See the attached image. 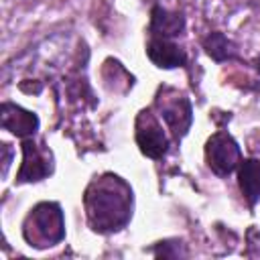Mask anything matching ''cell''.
<instances>
[{
	"label": "cell",
	"mask_w": 260,
	"mask_h": 260,
	"mask_svg": "<svg viewBox=\"0 0 260 260\" xmlns=\"http://www.w3.org/2000/svg\"><path fill=\"white\" fill-rule=\"evenodd\" d=\"M85 211L95 232H116L126 225L132 215V191L116 175L93 181L85 191Z\"/></svg>",
	"instance_id": "1"
},
{
	"label": "cell",
	"mask_w": 260,
	"mask_h": 260,
	"mask_svg": "<svg viewBox=\"0 0 260 260\" xmlns=\"http://www.w3.org/2000/svg\"><path fill=\"white\" fill-rule=\"evenodd\" d=\"M24 240L35 248L55 246L65 238L63 211L57 203L43 201L30 209L22 228Z\"/></svg>",
	"instance_id": "2"
},
{
	"label": "cell",
	"mask_w": 260,
	"mask_h": 260,
	"mask_svg": "<svg viewBox=\"0 0 260 260\" xmlns=\"http://www.w3.org/2000/svg\"><path fill=\"white\" fill-rule=\"evenodd\" d=\"M156 108L165 120V124L173 130V134L177 138H181L189 126H191V104L185 95L173 91V89H160L158 98H156Z\"/></svg>",
	"instance_id": "3"
},
{
	"label": "cell",
	"mask_w": 260,
	"mask_h": 260,
	"mask_svg": "<svg viewBox=\"0 0 260 260\" xmlns=\"http://www.w3.org/2000/svg\"><path fill=\"white\" fill-rule=\"evenodd\" d=\"M205 158H207L209 169L215 175L228 177L240 162V146L230 134L217 132L207 140Z\"/></svg>",
	"instance_id": "4"
},
{
	"label": "cell",
	"mask_w": 260,
	"mask_h": 260,
	"mask_svg": "<svg viewBox=\"0 0 260 260\" xmlns=\"http://www.w3.org/2000/svg\"><path fill=\"white\" fill-rule=\"evenodd\" d=\"M136 142L142 154L150 158H160L169 150V138L162 132V126L158 124V120L148 110L140 112L136 118Z\"/></svg>",
	"instance_id": "5"
},
{
	"label": "cell",
	"mask_w": 260,
	"mask_h": 260,
	"mask_svg": "<svg viewBox=\"0 0 260 260\" xmlns=\"http://www.w3.org/2000/svg\"><path fill=\"white\" fill-rule=\"evenodd\" d=\"M22 154H24L22 156V167H20L18 177H16L18 183L41 181L53 171L51 152L45 150V148H39L32 140H24L22 142Z\"/></svg>",
	"instance_id": "6"
},
{
	"label": "cell",
	"mask_w": 260,
	"mask_h": 260,
	"mask_svg": "<svg viewBox=\"0 0 260 260\" xmlns=\"http://www.w3.org/2000/svg\"><path fill=\"white\" fill-rule=\"evenodd\" d=\"M0 120H2V128L10 130L12 134L26 138L32 136L39 128V118L32 112L22 110L20 106H14L10 102H4L0 108Z\"/></svg>",
	"instance_id": "7"
},
{
	"label": "cell",
	"mask_w": 260,
	"mask_h": 260,
	"mask_svg": "<svg viewBox=\"0 0 260 260\" xmlns=\"http://www.w3.org/2000/svg\"><path fill=\"white\" fill-rule=\"evenodd\" d=\"M146 55L154 65L165 67V69L181 67L187 61V55L179 45H175L171 39L154 37V35L150 37V41L146 45Z\"/></svg>",
	"instance_id": "8"
},
{
	"label": "cell",
	"mask_w": 260,
	"mask_h": 260,
	"mask_svg": "<svg viewBox=\"0 0 260 260\" xmlns=\"http://www.w3.org/2000/svg\"><path fill=\"white\" fill-rule=\"evenodd\" d=\"M185 28V18L181 12H171L162 6H154L150 10V35L154 37H177Z\"/></svg>",
	"instance_id": "9"
},
{
	"label": "cell",
	"mask_w": 260,
	"mask_h": 260,
	"mask_svg": "<svg viewBox=\"0 0 260 260\" xmlns=\"http://www.w3.org/2000/svg\"><path fill=\"white\" fill-rule=\"evenodd\" d=\"M240 189L250 205H254L260 199V160L256 158H246L240 160Z\"/></svg>",
	"instance_id": "10"
},
{
	"label": "cell",
	"mask_w": 260,
	"mask_h": 260,
	"mask_svg": "<svg viewBox=\"0 0 260 260\" xmlns=\"http://www.w3.org/2000/svg\"><path fill=\"white\" fill-rule=\"evenodd\" d=\"M203 49L207 51V55L215 61H225V59H232L236 55V49H234V43L221 35V32H211L205 41H203Z\"/></svg>",
	"instance_id": "11"
},
{
	"label": "cell",
	"mask_w": 260,
	"mask_h": 260,
	"mask_svg": "<svg viewBox=\"0 0 260 260\" xmlns=\"http://www.w3.org/2000/svg\"><path fill=\"white\" fill-rule=\"evenodd\" d=\"M2 152H4V167H2V173H6L8 165H10V150H8V144H2Z\"/></svg>",
	"instance_id": "12"
},
{
	"label": "cell",
	"mask_w": 260,
	"mask_h": 260,
	"mask_svg": "<svg viewBox=\"0 0 260 260\" xmlns=\"http://www.w3.org/2000/svg\"><path fill=\"white\" fill-rule=\"evenodd\" d=\"M256 69H258V73H260V57L256 59Z\"/></svg>",
	"instance_id": "13"
}]
</instances>
